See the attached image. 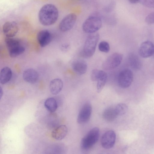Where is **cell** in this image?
<instances>
[{"label":"cell","mask_w":154,"mask_h":154,"mask_svg":"<svg viewBox=\"0 0 154 154\" xmlns=\"http://www.w3.org/2000/svg\"><path fill=\"white\" fill-rule=\"evenodd\" d=\"M19 30L17 23L14 21H9L5 22L3 26V31L7 37H13Z\"/></svg>","instance_id":"8fae6325"},{"label":"cell","mask_w":154,"mask_h":154,"mask_svg":"<svg viewBox=\"0 0 154 154\" xmlns=\"http://www.w3.org/2000/svg\"><path fill=\"white\" fill-rule=\"evenodd\" d=\"M100 130L97 127L92 128L86 135L82 139L81 148L87 150L92 147L97 142L99 137Z\"/></svg>","instance_id":"3957f363"},{"label":"cell","mask_w":154,"mask_h":154,"mask_svg":"<svg viewBox=\"0 0 154 154\" xmlns=\"http://www.w3.org/2000/svg\"><path fill=\"white\" fill-rule=\"evenodd\" d=\"M115 109L117 116H122L126 113L128 110V107L125 103H120L116 105Z\"/></svg>","instance_id":"603a6c76"},{"label":"cell","mask_w":154,"mask_h":154,"mask_svg":"<svg viewBox=\"0 0 154 154\" xmlns=\"http://www.w3.org/2000/svg\"><path fill=\"white\" fill-rule=\"evenodd\" d=\"M128 60L130 66L134 69L138 70L141 68V61L138 57L136 54L133 53L130 54Z\"/></svg>","instance_id":"ac0fdd59"},{"label":"cell","mask_w":154,"mask_h":154,"mask_svg":"<svg viewBox=\"0 0 154 154\" xmlns=\"http://www.w3.org/2000/svg\"><path fill=\"white\" fill-rule=\"evenodd\" d=\"M77 19V16L74 13L67 15L60 21L59 25L60 30L63 32L70 30L74 26Z\"/></svg>","instance_id":"ba28073f"},{"label":"cell","mask_w":154,"mask_h":154,"mask_svg":"<svg viewBox=\"0 0 154 154\" xmlns=\"http://www.w3.org/2000/svg\"><path fill=\"white\" fill-rule=\"evenodd\" d=\"M123 55L121 54L116 53L110 55L103 62L102 67L106 70L114 69L118 66L121 63Z\"/></svg>","instance_id":"5b68a950"},{"label":"cell","mask_w":154,"mask_h":154,"mask_svg":"<svg viewBox=\"0 0 154 154\" xmlns=\"http://www.w3.org/2000/svg\"><path fill=\"white\" fill-rule=\"evenodd\" d=\"M139 2L145 7L154 8V0H139Z\"/></svg>","instance_id":"484cf974"},{"label":"cell","mask_w":154,"mask_h":154,"mask_svg":"<svg viewBox=\"0 0 154 154\" xmlns=\"http://www.w3.org/2000/svg\"><path fill=\"white\" fill-rule=\"evenodd\" d=\"M58 16L57 8L51 4H46L43 6L38 14L40 22L45 26H49L54 24L57 20Z\"/></svg>","instance_id":"6da1fadb"},{"label":"cell","mask_w":154,"mask_h":154,"mask_svg":"<svg viewBox=\"0 0 154 154\" xmlns=\"http://www.w3.org/2000/svg\"><path fill=\"white\" fill-rule=\"evenodd\" d=\"M92 110V107L89 102H86L82 107L78 115L77 121L80 124H84L89 120Z\"/></svg>","instance_id":"52a82bcc"},{"label":"cell","mask_w":154,"mask_h":154,"mask_svg":"<svg viewBox=\"0 0 154 154\" xmlns=\"http://www.w3.org/2000/svg\"><path fill=\"white\" fill-rule=\"evenodd\" d=\"M68 128L65 125H60L53 130L51 136L54 139L60 140L63 139L66 136Z\"/></svg>","instance_id":"9a60e30c"},{"label":"cell","mask_w":154,"mask_h":154,"mask_svg":"<svg viewBox=\"0 0 154 154\" xmlns=\"http://www.w3.org/2000/svg\"><path fill=\"white\" fill-rule=\"evenodd\" d=\"M44 105L46 109L51 112L56 111L57 107V101L53 97L48 98L45 102Z\"/></svg>","instance_id":"ffe728a7"},{"label":"cell","mask_w":154,"mask_h":154,"mask_svg":"<svg viewBox=\"0 0 154 154\" xmlns=\"http://www.w3.org/2000/svg\"><path fill=\"white\" fill-rule=\"evenodd\" d=\"M145 21L148 24H154V12L149 14L146 17Z\"/></svg>","instance_id":"4316f807"},{"label":"cell","mask_w":154,"mask_h":154,"mask_svg":"<svg viewBox=\"0 0 154 154\" xmlns=\"http://www.w3.org/2000/svg\"><path fill=\"white\" fill-rule=\"evenodd\" d=\"M23 77V80L26 82L30 84H34L38 81L39 75L35 69L28 68L24 71Z\"/></svg>","instance_id":"4fadbf2b"},{"label":"cell","mask_w":154,"mask_h":154,"mask_svg":"<svg viewBox=\"0 0 154 154\" xmlns=\"http://www.w3.org/2000/svg\"><path fill=\"white\" fill-rule=\"evenodd\" d=\"M12 76V72L11 69L5 67L2 69L0 73V82L1 84H5L11 80Z\"/></svg>","instance_id":"e0dca14e"},{"label":"cell","mask_w":154,"mask_h":154,"mask_svg":"<svg viewBox=\"0 0 154 154\" xmlns=\"http://www.w3.org/2000/svg\"><path fill=\"white\" fill-rule=\"evenodd\" d=\"M129 2L131 4H136L139 2V0H128Z\"/></svg>","instance_id":"f1b7e54d"},{"label":"cell","mask_w":154,"mask_h":154,"mask_svg":"<svg viewBox=\"0 0 154 154\" xmlns=\"http://www.w3.org/2000/svg\"><path fill=\"white\" fill-rule=\"evenodd\" d=\"M139 53L141 57L144 58L152 56L154 54V44L149 41L143 42L140 47Z\"/></svg>","instance_id":"30bf717a"},{"label":"cell","mask_w":154,"mask_h":154,"mask_svg":"<svg viewBox=\"0 0 154 154\" xmlns=\"http://www.w3.org/2000/svg\"><path fill=\"white\" fill-rule=\"evenodd\" d=\"M63 86L62 81L60 79H55L52 80L49 85L50 90L53 95H57L62 90Z\"/></svg>","instance_id":"2e32d148"},{"label":"cell","mask_w":154,"mask_h":154,"mask_svg":"<svg viewBox=\"0 0 154 154\" xmlns=\"http://www.w3.org/2000/svg\"><path fill=\"white\" fill-rule=\"evenodd\" d=\"M3 94V90L2 88L1 87L0 88V99L2 97Z\"/></svg>","instance_id":"f546056e"},{"label":"cell","mask_w":154,"mask_h":154,"mask_svg":"<svg viewBox=\"0 0 154 154\" xmlns=\"http://www.w3.org/2000/svg\"><path fill=\"white\" fill-rule=\"evenodd\" d=\"M107 75L106 73L101 70L95 69L92 70L91 74V79L93 81H97L100 78Z\"/></svg>","instance_id":"7402d4cb"},{"label":"cell","mask_w":154,"mask_h":154,"mask_svg":"<svg viewBox=\"0 0 154 154\" xmlns=\"http://www.w3.org/2000/svg\"><path fill=\"white\" fill-rule=\"evenodd\" d=\"M99 38L97 32L91 33L87 37L82 51L83 56L86 58L92 57L94 53Z\"/></svg>","instance_id":"7a4b0ae2"},{"label":"cell","mask_w":154,"mask_h":154,"mask_svg":"<svg viewBox=\"0 0 154 154\" xmlns=\"http://www.w3.org/2000/svg\"><path fill=\"white\" fill-rule=\"evenodd\" d=\"M37 40L42 47H45L48 45L52 40V35L48 30L44 29L39 31L37 35Z\"/></svg>","instance_id":"7c38bea8"},{"label":"cell","mask_w":154,"mask_h":154,"mask_svg":"<svg viewBox=\"0 0 154 154\" xmlns=\"http://www.w3.org/2000/svg\"><path fill=\"white\" fill-rule=\"evenodd\" d=\"M98 49L102 52L107 53L110 50V46L109 43L105 41L101 42L98 46Z\"/></svg>","instance_id":"d4e9b609"},{"label":"cell","mask_w":154,"mask_h":154,"mask_svg":"<svg viewBox=\"0 0 154 154\" xmlns=\"http://www.w3.org/2000/svg\"><path fill=\"white\" fill-rule=\"evenodd\" d=\"M8 50L10 56L14 58L22 54L24 52L25 49L21 44L14 47Z\"/></svg>","instance_id":"44dd1931"},{"label":"cell","mask_w":154,"mask_h":154,"mask_svg":"<svg viewBox=\"0 0 154 154\" xmlns=\"http://www.w3.org/2000/svg\"><path fill=\"white\" fill-rule=\"evenodd\" d=\"M88 66L87 63L83 60H77L72 64V68L73 71L79 75L85 74L87 72Z\"/></svg>","instance_id":"5bb4252c"},{"label":"cell","mask_w":154,"mask_h":154,"mask_svg":"<svg viewBox=\"0 0 154 154\" xmlns=\"http://www.w3.org/2000/svg\"><path fill=\"white\" fill-rule=\"evenodd\" d=\"M107 75L102 77L99 79L97 81V91L100 93L104 87L106 82Z\"/></svg>","instance_id":"cb8c5ba5"},{"label":"cell","mask_w":154,"mask_h":154,"mask_svg":"<svg viewBox=\"0 0 154 154\" xmlns=\"http://www.w3.org/2000/svg\"><path fill=\"white\" fill-rule=\"evenodd\" d=\"M69 45L67 44H64L62 45L61 47V49L63 50H65L67 49L69 47Z\"/></svg>","instance_id":"83f0119b"},{"label":"cell","mask_w":154,"mask_h":154,"mask_svg":"<svg viewBox=\"0 0 154 154\" xmlns=\"http://www.w3.org/2000/svg\"><path fill=\"white\" fill-rule=\"evenodd\" d=\"M102 21L100 18L97 16L88 17L82 25L83 31L86 33H92L96 32L101 28Z\"/></svg>","instance_id":"277c9868"},{"label":"cell","mask_w":154,"mask_h":154,"mask_svg":"<svg viewBox=\"0 0 154 154\" xmlns=\"http://www.w3.org/2000/svg\"><path fill=\"white\" fill-rule=\"evenodd\" d=\"M117 116L115 108L112 107L105 109L103 113V118L108 122H112L114 120Z\"/></svg>","instance_id":"d6986e66"},{"label":"cell","mask_w":154,"mask_h":154,"mask_svg":"<svg viewBox=\"0 0 154 154\" xmlns=\"http://www.w3.org/2000/svg\"><path fill=\"white\" fill-rule=\"evenodd\" d=\"M116 139V134L113 131H106L102 136L101 139V144L104 149H109L114 146Z\"/></svg>","instance_id":"9c48e42d"},{"label":"cell","mask_w":154,"mask_h":154,"mask_svg":"<svg viewBox=\"0 0 154 154\" xmlns=\"http://www.w3.org/2000/svg\"><path fill=\"white\" fill-rule=\"evenodd\" d=\"M133 79V72L130 69H124L119 73L117 77L119 85L123 88L128 87L131 84Z\"/></svg>","instance_id":"8992f818"}]
</instances>
